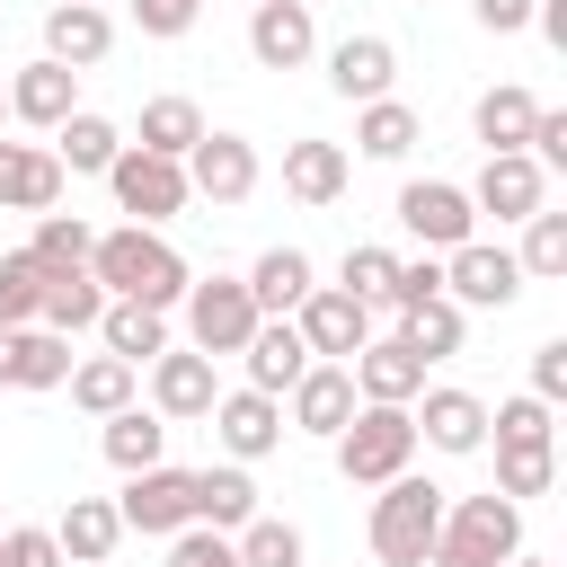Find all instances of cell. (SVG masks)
<instances>
[{"label":"cell","mask_w":567,"mask_h":567,"mask_svg":"<svg viewBox=\"0 0 567 567\" xmlns=\"http://www.w3.org/2000/svg\"><path fill=\"white\" fill-rule=\"evenodd\" d=\"M89 275L106 284V301H151V310H177L186 301V257L151 230V221H124V230H97L89 248Z\"/></svg>","instance_id":"6da1fadb"},{"label":"cell","mask_w":567,"mask_h":567,"mask_svg":"<svg viewBox=\"0 0 567 567\" xmlns=\"http://www.w3.org/2000/svg\"><path fill=\"white\" fill-rule=\"evenodd\" d=\"M443 487L434 478H416V470H399V478H381V496H372V558L381 567H425V549H434V532H443Z\"/></svg>","instance_id":"7a4b0ae2"},{"label":"cell","mask_w":567,"mask_h":567,"mask_svg":"<svg viewBox=\"0 0 567 567\" xmlns=\"http://www.w3.org/2000/svg\"><path fill=\"white\" fill-rule=\"evenodd\" d=\"M523 549V505L514 496H461V505H443V532H434V549H425V567H505Z\"/></svg>","instance_id":"3957f363"},{"label":"cell","mask_w":567,"mask_h":567,"mask_svg":"<svg viewBox=\"0 0 567 567\" xmlns=\"http://www.w3.org/2000/svg\"><path fill=\"white\" fill-rule=\"evenodd\" d=\"M328 443H337L346 487H381V478H399V470L416 461V416H408V408H390V399H363Z\"/></svg>","instance_id":"277c9868"},{"label":"cell","mask_w":567,"mask_h":567,"mask_svg":"<svg viewBox=\"0 0 567 567\" xmlns=\"http://www.w3.org/2000/svg\"><path fill=\"white\" fill-rule=\"evenodd\" d=\"M106 186H115V213H133V221H151V230L195 204L186 159H159V151H142V142H124V151L106 159Z\"/></svg>","instance_id":"5b68a950"},{"label":"cell","mask_w":567,"mask_h":567,"mask_svg":"<svg viewBox=\"0 0 567 567\" xmlns=\"http://www.w3.org/2000/svg\"><path fill=\"white\" fill-rule=\"evenodd\" d=\"M257 319H266V310L248 301L239 275H204V284H186V346H195V354H239Z\"/></svg>","instance_id":"8992f818"},{"label":"cell","mask_w":567,"mask_h":567,"mask_svg":"<svg viewBox=\"0 0 567 567\" xmlns=\"http://www.w3.org/2000/svg\"><path fill=\"white\" fill-rule=\"evenodd\" d=\"M115 523H124V532H151V540L186 532V523H195V470H168V461L133 470L124 496H115Z\"/></svg>","instance_id":"52a82bcc"},{"label":"cell","mask_w":567,"mask_h":567,"mask_svg":"<svg viewBox=\"0 0 567 567\" xmlns=\"http://www.w3.org/2000/svg\"><path fill=\"white\" fill-rule=\"evenodd\" d=\"M399 221H408V239H425L434 257L461 248V239H478V204H470V186H452V177H408V186H399Z\"/></svg>","instance_id":"ba28073f"},{"label":"cell","mask_w":567,"mask_h":567,"mask_svg":"<svg viewBox=\"0 0 567 567\" xmlns=\"http://www.w3.org/2000/svg\"><path fill=\"white\" fill-rule=\"evenodd\" d=\"M523 284H532V275H523L514 248H496V239H461V248H443V292H452L461 310H505Z\"/></svg>","instance_id":"9c48e42d"},{"label":"cell","mask_w":567,"mask_h":567,"mask_svg":"<svg viewBox=\"0 0 567 567\" xmlns=\"http://www.w3.org/2000/svg\"><path fill=\"white\" fill-rule=\"evenodd\" d=\"M292 328H301V346H310L319 363H346V354L372 337V301H354L346 284H310L301 310H292Z\"/></svg>","instance_id":"30bf717a"},{"label":"cell","mask_w":567,"mask_h":567,"mask_svg":"<svg viewBox=\"0 0 567 567\" xmlns=\"http://www.w3.org/2000/svg\"><path fill=\"white\" fill-rule=\"evenodd\" d=\"M186 186H195L204 204H248V195H257V142L204 124V142L186 151Z\"/></svg>","instance_id":"8fae6325"},{"label":"cell","mask_w":567,"mask_h":567,"mask_svg":"<svg viewBox=\"0 0 567 567\" xmlns=\"http://www.w3.org/2000/svg\"><path fill=\"white\" fill-rule=\"evenodd\" d=\"M204 416H213V443H221L230 461H266V452L292 434V425H284V399H266V390H221Z\"/></svg>","instance_id":"7c38bea8"},{"label":"cell","mask_w":567,"mask_h":567,"mask_svg":"<svg viewBox=\"0 0 567 567\" xmlns=\"http://www.w3.org/2000/svg\"><path fill=\"white\" fill-rule=\"evenodd\" d=\"M470 204H478V213H496V221H532V213L549 204V168H540L532 151H487V168H478Z\"/></svg>","instance_id":"4fadbf2b"},{"label":"cell","mask_w":567,"mask_h":567,"mask_svg":"<svg viewBox=\"0 0 567 567\" xmlns=\"http://www.w3.org/2000/svg\"><path fill=\"white\" fill-rule=\"evenodd\" d=\"M346 372H354V399H390V408H408L425 390V354L408 337H363L346 354Z\"/></svg>","instance_id":"5bb4252c"},{"label":"cell","mask_w":567,"mask_h":567,"mask_svg":"<svg viewBox=\"0 0 567 567\" xmlns=\"http://www.w3.org/2000/svg\"><path fill=\"white\" fill-rule=\"evenodd\" d=\"M248 53H257V71H301V62L319 53L310 0H257V9H248Z\"/></svg>","instance_id":"9a60e30c"},{"label":"cell","mask_w":567,"mask_h":567,"mask_svg":"<svg viewBox=\"0 0 567 567\" xmlns=\"http://www.w3.org/2000/svg\"><path fill=\"white\" fill-rule=\"evenodd\" d=\"M62 159L53 142H0V213H53L62 204Z\"/></svg>","instance_id":"2e32d148"},{"label":"cell","mask_w":567,"mask_h":567,"mask_svg":"<svg viewBox=\"0 0 567 567\" xmlns=\"http://www.w3.org/2000/svg\"><path fill=\"white\" fill-rule=\"evenodd\" d=\"M239 363H248V390L284 399V390H292L319 354L301 346V328H292V319H257V328H248V346H239Z\"/></svg>","instance_id":"e0dca14e"},{"label":"cell","mask_w":567,"mask_h":567,"mask_svg":"<svg viewBox=\"0 0 567 567\" xmlns=\"http://www.w3.org/2000/svg\"><path fill=\"white\" fill-rule=\"evenodd\" d=\"M284 399H292V408H284V416H292V434H319V443H328V434H337V425H346V416L363 408V399H354V372H346V363H310V372H301V381H292Z\"/></svg>","instance_id":"ac0fdd59"},{"label":"cell","mask_w":567,"mask_h":567,"mask_svg":"<svg viewBox=\"0 0 567 567\" xmlns=\"http://www.w3.org/2000/svg\"><path fill=\"white\" fill-rule=\"evenodd\" d=\"M416 399H425V408H408V416H416V443H434V452H452V461L487 443V399H478V390H416Z\"/></svg>","instance_id":"d6986e66"},{"label":"cell","mask_w":567,"mask_h":567,"mask_svg":"<svg viewBox=\"0 0 567 567\" xmlns=\"http://www.w3.org/2000/svg\"><path fill=\"white\" fill-rule=\"evenodd\" d=\"M106 44H115V18H106L97 0H53V9H44V53H53V62L97 71Z\"/></svg>","instance_id":"ffe728a7"},{"label":"cell","mask_w":567,"mask_h":567,"mask_svg":"<svg viewBox=\"0 0 567 567\" xmlns=\"http://www.w3.org/2000/svg\"><path fill=\"white\" fill-rule=\"evenodd\" d=\"M71 106H80V71H71V62H53V53H44V62L9 71V115H18V124L53 133V124H62Z\"/></svg>","instance_id":"44dd1931"},{"label":"cell","mask_w":567,"mask_h":567,"mask_svg":"<svg viewBox=\"0 0 567 567\" xmlns=\"http://www.w3.org/2000/svg\"><path fill=\"white\" fill-rule=\"evenodd\" d=\"M213 399H221L213 354H195V346H186V354H177V346L151 354V408H159V416H204Z\"/></svg>","instance_id":"7402d4cb"},{"label":"cell","mask_w":567,"mask_h":567,"mask_svg":"<svg viewBox=\"0 0 567 567\" xmlns=\"http://www.w3.org/2000/svg\"><path fill=\"white\" fill-rule=\"evenodd\" d=\"M390 80H399V53H390V35H346V44L328 53V89H337L346 106H363V97H390Z\"/></svg>","instance_id":"603a6c76"},{"label":"cell","mask_w":567,"mask_h":567,"mask_svg":"<svg viewBox=\"0 0 567 567\" xmlns=\"http://www.w3.org/2000/svg\"><path fill=\"white\" fill-rule=\"evenodd\" d=\"M97 310H106V284H97L89 266H62V275H44L35 328H53V337H80V328H97Z\"/></svg>","instance_id":"cb8c5ba5"},{"label":"cell","mask_w":567,"mask_h":567,"mask_svg":"<svg viewBox=\"0 0 567 567\" xmlns=\"http://www.w3.org/2000/svg\"><path fill=\"white\" fill-rule=\"evenodd\" d=\"M257 514V478H248V461H213V470H195V523L204 532H239Z\"/></svg>","instance_id":"d4e9b609"},{"label":"cell","mask_w":567,"mask_h":567,"mask_svg":"<svg viewBox=\"0 0 567 567\" xmlns=\"http://www.w3.org/2000/svg\"><path fill=\"white\" fill-rule=\"evenodd\" d=\"M115 151H124V133H115L106 115H89V106H71V115L53 124V159H62V177H106Z\"/></svg>","instance_id":"484cf974"},{"label":"cell","mask_w":567,"mask_h":567,"mask_svg":"<svg viewBox=\"0 0 567 567\" xmlns=\"http://www.w3.org/2000/svg\"><path fill=\"white\" fill-rule=\"evenodd\" d=\"M239 284H248V301H257L266 319H292V310H301V292H310L319 275H310V257H301V248H266Z\"/></svg>","instance_id":"4316f807"},{"label":"cell","mask_w":567,"mask_h":567,"mask_svg":"<svg viewBox=\"0 0 567 567\" xmlns=\"http://www.w3.org/2000/svg\"><path fill=\"white\" fill-rule=\"evenodd\" d=\"M97 337H106V354H124V363L142 372L151 354H168V310H151V301H106V310H97Z\"/></svg>","instance_id":"83f0119b"},{"label":"cell","mask_w":567,"mask_h":567,"mask_svg":"<svg viewBox=\"0 0 567 567\" xmlns=\"http://www.w3.org/2000/svg\"><path fill=\"white\" fill-rule=\"evenodd\" d=\"M62 390H71V408H89V416H115V408H133V390H142V372H133L124 354H80Z\"/></svg>","instance_id":"f1b7e54d"},{"label":"cell","mask_w":567,"mask_h":567,"mask_svg":"<svg viewBox=\"0 0 567 567\" xmlns=\"http://www.w3.org/2000/svg\"><path fill=\"white\" fill-rule=\"evenodd\" d=\"M284 195L337 204V195H346V151H337V142H284Z\"/></svg>","instance_id":"f546056e"},{"label":"cell","mask_w":567,"mask_h":567,"mask_svg":"<svg viewBox=\"0 0 567 567\" xmlns=\"http://www.w3.org/2000/svg\"><path fill=\"white\" fill-rule=\"evenodd\" d=\"M97 425H106V461H115L124 478L168 452V416H159V408H115V416H97Z\"/></svg>","instance_id":"4dcf8cb0"},{"label":"cell","mask_w":567,"mask_h":567,"mask_svg":"<svg viewBox=\"0 0 567 567\" xmlns=\"http://www.w3.org/2000/svg\"><path fill=\"white\" fill-rule=\"evenodd\" d=\"M53 540H62V558L97 567V558L124 540V523H115V505H106V496H71V505H62V523H53Z\"/></svg>","instance_id":"1f68e13d"},{"label":"cell","mask_w":567,"mask_h":567,"mask_svg":"<svg viewBox=\"0 0 567 567\" xmlns=\"http://www.w3.org/2000/svg\"><path fill=\"white\" fill-rule=\"evenodd\" d=\"M532 115H540V97H532V89H514V80H505V89H487V97L470 106V124H478V142H487V151H523V142H532Z\"/></svg>","instance_id":"d6a6232c"},{"label":"cell","mask_w":567,"mask_h":567,"mask_svg":"<svg viewBox=\"0 0 567 567\" xmlns=\"http://www.w3.org/2000/svg\"><path fill=\"white\" fill-rule=\"evenodd\" d=\"M416 106H399V97H363V115H354V151L363 159H408L416 151Z\"/></svg>","instance_id":"836d02e7"},{"label":"cell","mask_w":567,"mask_h":567,"mask_svg":"<svg viewBox=\"0 0 567 567\" xmlns=\"http://www.w3.org/2000/svg\"><path fill=\"white\" fill-rule=\"evenodd\" d=\"M461 328H470V310L452 301V292H434V301H416V310H399V337L425 354V363H452L461 354Z\"/></svg>","instance_id":"e575fe53"},{"label":"cell","mask_w":567,"mask_h":567,"mask_svg":"<svg viewBox=\"0 0 567 567\" xmlns=\"http://www.w3.org/2000/svg\"><path fill=\"white\" fill-rule=\"evenodd\" d=\"M195 142H204V106H195V97H151V106H142V151L186 159Z\"/></svg>","instance_id":"d590c367"},{"label":"cell","mask_w":567,"mask_h":567,"mask_svg":"<svg viewBox=\"0 0 567 567\" xmlns=\"http://www.w3.org/2000/svg\"><path fill=\"white\" fill-rule=\"evenodd\" d=\"M89 248H97V230H89L80 213H35V239H27V257H35L44 275H62V266H89Z\"/></svg>","instance_id":"8d00e7d4"},{"label":"cell","mask_w":567,"mask_h":567,"mask_svg":"<svg viewBox=\"0 0 567 567\" xmlns=\"http://www.w3.org/2000/svg\"><path fill=\"white\" fill-rule=\"evenodd\" d=\"M71 337H53V328H27L18 337V390H62L71 381Z\"/></svg>","instance_id":"74e56055"},{"label":"cell","mask_w":567,"mask_h":567,"mask_svg":"<svg viewBox=\"0 0 567 567\" xmlns=\"http://www.w3.org/2000/svg\"><path fill=\"white\" fill-rule=\"evenodd\" d=\"M230 540H239V567H301V532L284 514H248Z\"/></svg>","instance_id":"f35d334b"},{"label":"cell","mask_w":567,"mask_h":567,"mask_svg":"<svg viewBox=\"0 0 567 567\" xmlns=\"http://www.w3.org/2000/svg\"><path fill=\"white\" fill-rule=\"evenodd\" d=\"M514 266H523V275H540V284H549V275H567V213H549V204H540V213L523 221Z\"/></svg>","instance_id":"ab89813d"},{"label":"cell","mask_w":567,"mask_h":567,"mask_svg":"<svg viewBox=\"0 0 567 567\" xmlns=\"http://www.w3.org/2000/svg\"><path fill=\"white\" fill-rule=\"evenodd\" d=\"M549 470H558L549 443H496V496H514V505L523 496H549Z\"/></svg>","instance_id":"60d3db41"},{"label":"cell","mask_w":567,"mask_h":567,"mask_svg":"<svg viewBox=\"0 0 567 567\" xmlns=\"http://www.w3.org/2000/svg\"><path fill=\"white\" fill-rule=\"evenodd\" d=\"M35 301H44V266L27 248L0 257V328H35Z\"/></svg>","instance_id":"b9f144b4"},{"label":"cell","mask_w":567,"mask_h":567,"mask_svg":"<svg viewBox=\"0 0 567 567\" xmlns=\"http://www.w3.org/2000/svg\"><path fill=\"white\" fill-rule=\"evenodd\" d=\"M390 284H399V257H390V248H372V239H363V248H346V292H354V301L390 310Z\"/></svg>","instance_id":"7bdbcfd3"},{"label":"cell","mask_w":567,"mask_h":567,"mask_svg":"<svg viewBox=\"0 0 567 567\" xmlns=\"http://www.w3.org/2000/svg\"><path fill=\"white\" fill-rule=\"evenodd\" d=\"M0 567H71L53 523H0Z\"/></svg>","instance_id":"ee69618b"},{"label":"cell","mask_w":567,"mask_h":567,"mask_svg":"<svg viewBox=\"0 0 567 567\" xmlns=\"http://www.w3.org/2000/svg\"><path fill=\"white\" fill-rule=\"evenodd\" d=\"M487 434L496 443H549V399H505V408H487Z\"/></svg>","instance_id":"f6af8a7d"},{"label":"cell","mask_w":567,"mask_h":567,"mask_svg":"<svg viewBox=\"0 0 567 567\" xmlns=\"http://www.w3.org/2000/svg\"><path fill=\"white\" fill-rule=\"evenodd\" d=\"M168 567H239V540H230V532L186 523V532H168Z\"/></svg>","instance_id":"bcb514c9"},{"label":"cell","mask_w":567,"mask_h":567,"mask_svg":"<svg viewBox=\"0 0 567 567\" xmlns=\"http://www.w3.org/2000/svg\"><path fill=\"white\" fill-rule=\"evenodd\" d=\"M443 292V257L425 248V257H399V284H390V310H416V301H434Z\"/></svg>","instance_id":"7dc6e473"},{"label":"cell","mask_w":567,"mask_h":567,"mask_svg":"<svg viewBox=\"0 0 567 567\" xmlns=\"http://www.w3.org/2000/svg\"><path fill=\"white\" fill-rule=\"evenodd\" d=\"M195 18H204V0H133V27H142V35H159V44H168V35H186Z\"/></svg>","instance_id":"c3c4849f"},{"label":"cell","mask_w":567,"mask_h":567,"mask_svg":"<svg viewBox=\"0 0 567 567\" xmlns=\"http://www.w3.org/2000/svg\"><path fill=\"white\" fill-rule=\"evenodd\" d=\"M540 168H567V106H540L532 115V142H523Z\"/></svg>","instance_id":"681fc988"},{"label":"cell","mask_w":567,"mask_h":567,"mask_svg":"<svg viewBox=\"0 0 567 567\" xmlns=\"http://www.w3.org/2000/svg\"><path fill=\"white\" fill-rule=\"evenodd\" d=\"M532 399H567V337H549V346H532Z\"/></svg>","instance_id":"f907efd6"},{"label":"cell","mask_w":567,"mask_h":567,"mask_svg":"<svg viewBox=\"0 0 567 567\" xmlns=\"http://www.w3.org/2000/svg\"><path fill=\"white\" fill-rule=\"evenodd\" d=\"M470 18H478L487 35H523V27H532V0H470Z\"/></svg>","instance_id":"816d5d0a"},{"label":"cell","mask_w":567,"mask_h":567,"mask_svg":"<svg viewBox=\"0 0 567 567\" xmlns=\"http://www.w3.org/2000/svg\"><path fill=\"white\" fill-rule=\"evenodd\" d=\"M18 337L27 328H0V390H18Z\"/></svg>","instance_id":"f5cc1de1"},{"label":"cell","mask_w":567,"mask_h":567,"mask_svg":"<svg viewBox=\"0 0 567 567\" xmlns=\"http://www.w3.org/2000/svg\"><path fill=\"white\" fill-rule=\"evenodd\" d=\"M505 567H549V558H523V549H514V558H505Z\"/></svg>","instance_id":"db71d44e"},{"label":"cell","mask_w":567,"mask_h":567,"mask_svg":"<svg viewBox=\"0 0 567 567\" xmlns=\"http://www.w3.org/2000/svg\"><path fill=\"white\" fill-rule=\"evenodd\" d=\"M0 124H9V80H0Z\"/></svg>","instance_id":"11a10c76"},{"label":"cell","mask_w":567,"mask_h":567,"mask_svg":"<svg viewBox=\"0 0 567 567\" xmlns=\"http://www.w3.org/2000/svg\"><path fill=\"white\" fill-rule=\"evenodd\" d=\"M301 567H310V558H301Z\"/></svg>","instance_id":"9f6ffc18"},{"label":"cell","mask_w":567,"mask_h":567,"mask_svg":"<svg viewBox=\"0 0 567 567\" xmlns=\"http://www.w3.org/2000/svg\"><path fill=\"white\" fill-rule=\"evenodd\" d=\"M97 9H106V0H97Z\"/></svg>","instance_id":"6f0895ef"}]
</instances>
